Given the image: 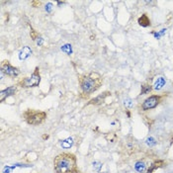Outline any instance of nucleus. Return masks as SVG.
<instances>
[{
  "label": "nucleus",
  "instance_id": "f257e3e1",
  "mask_svg": "<svg viewBox=\"0 0 173 173\" xmlns=\"http://www.w3.org/2000/svg\"><path fill=\"white\" fill-rule=\"evenodd\" d=\"M78 82H79L80 90L83 98H86L97 91L103 83V78L100 73L96 71H91V72L85 73L78 77Z\"/></svg>",
  "mask_w": 173,
  "mask_h": 173
},
{
  "label": "nucleus",
  "instance_id": "f03ea898",
  "mask_svg": "<svg viewBox=\"0 0 173 173\" xmlns=\"http://www.w3.org/2000/svg\"><path fill=\"white\" fill-rule=\"evenodd\" d=\"M55 173H80L77 166V158L71 152H62L54 159Z\"/></svg>",
  "mask_w": 173,
  "mask_h": 173
},
{
  "label": "nucleus",
  "instance_id": "7ed1b4c3",
  "mask_svg": "<svg viewBox=\"0 0 173 173\" xmlns=\"http://www.w3.org/2000/svg\"><path fill=\"white\" fill-rule=\"evenodd\" d=\"M23 118L28 125L39 126L43 124L47 119V113L45 111H38L33 109H27L23 113Z\"/></svg>",
  "mask_w": 173,
  "mask_h": 173
},
{
  "label": "nucleus",
  "instance_id": "20e7f679",
  "mask_svg": "<svg viewBox=\"0 0 173 173\" xmlns=\"http://www.w3.org/2000/svg\"><path fill=\"white\" fill-rule=\"evenodd\" d=\"M40 83H41L40 68L37 66L31 76L22 78V79L18 81L17 85L20 87H22V88H32V87L39 86Z\"/></svg>",
  "mask_w": 173,
  "mask_h": 173
},
{
  "label": "nucleus",
  "instance_id": "39448f33",
  "mask_svg": "<svg viewBox=\"0 0 173 173\" xmlns=\"http://www.w3.org/2000/svg\"><path fill=\"white\" fill-rule=\"evenodd\" d=\"M0 68H1V73L5 74L9 77H17L20 74V70L18 67L11 65L10 62L8 61H3L0 64Z\"/></svg>",
  "mask_w": 173,
  "mask_h": 173
},
{
  "label": "nucleus",
  "instance_id": "423d86ee",
  "mask_svg": "<svg viewBox=\"0 0 173 173\" xmlns=\"http://www.w3.org/2000/svg\"><path fill=\"white\" fill-rule=\"evenodd\" d=\"M163 96L161 95H151L149 96L148 98H146L144 101V103L142 104L140 108H142V111H147V110H151L153 108H155L156 106L159 105V103L161 102Z\"/></svg>",
  "mask_w": 173,
  "mask_h": 173
},
{
  "label": "nucleus",
  "instance_id": "0eeeda50",
  "mask_svg": "<svg viewBox=\"0 0 173 173\" xmlns=\"http://www.w3.org/2000/svg\"><path fill=\"white\" fill-rule=\"evenodd\" d=\"M17 86L18 85H12V86L8 87V88L2 90V91L0 92V102H3L8 97L14 95V94L17 92Z\"/></svg>",
  "mask_w": 173,
  "mask_h": 173
},
{
  "label": "nucleus",
  "instance_id": "6e6552de",
  "mask_svg": "<svg viewBox=\"0 0 173 173\" xmlns=\"http://www.w3.org/2000/svg\"><path fill=\"white\" fill-rule=\"evenodd\" d=\"M138 25L140 26H142V27H148V26H151V19L148 18V16H147V14H142V16H140V18H138Z\"/></svg>",
  "mask_w": 173,
  "mask_h": 173
},
{
  "label": "nucleus",
  "instance_id": "1a4fd4ad",
  "mask_svg": "<svg viewBox=\"0 0 173 173\" xmlns=\"http://www.w3.org/2000/svg\"><path fill=\"white\" fill-rule=\"evenodd\" d=\"M32 54V50L30 47H24L21 50V52H19V59H21V61H24V59H28V57L31 55Z\"/></svg>",
  "mask_w": 173,
  "mask_h": 173
},
{
  "label": "nucleus",
  "instance_id": "9d476101",
  "mask_svg": "<svg viewBox=\"0 0 173 173\" xmlns=\"http://www.w3.org/2000/svg\"><path fill=\"white\" fill-rule=\"evenodd\" d=\"M164 165H165V162L163 160L155 161V162H153L151 165H149V168L147 169V173H153L156 169H158V168L162 167V166Z\"/></svg>",
  "mask_w": 173,
  "mask_h": 173
},
{
  "label": "nucleus",
  "instance_id": "9b49d317",
  "mask_svg": "<svg viewBox=\"0 0 173 173\" xmlns=\"http://www.w3.org/2000/svg\"><path fill=\"white\" fill-rule=\"evenodd\" d=\"M166 83V80L164 77H162V76H160V77H158L157 79H156V81L154 82V85H153V88L154 90H160L162 89V87L165 85Z\"/></svg>",
  "mask_w": 173,
  "mask_h": 173
},
{
  "label": "nucleus",
  "instance_id": "f8f14e48",
  "mask_svg": "<svg viewBox=\"0 0 173 173\" xmlns=\"http://www.w3.org/2000/svg\"><path fill=\"white\" fill-rule=\"evenodd\" d=\"M108 94H109V93H108V92H106V93H103V94H101V95L97 96L96 98L92 99V100L89 102V104H100V103H102V101L104 100V98H105V97L107 96Z\"/></svg>",
  "mask_w": 173,
  "mask_h": 173
},
{
  "label": "nucleus",
  "instance_id": "ddd939ff",
  "mask_svg": "<svg viewBox=\"0 0 173 173\" xmlns=\"http://www.w3.org/2000/svg\"><path fill=\"white\" fill-rule=\"evenodd\" d=\"M135 168L136 170H137L138 172H144L145 169H146V165H145V163L144 162V161H138V162L136 163L135 165Z\"/></svg>",
  "mask_w": 173,
  "mask_h": 173
},
{
  "label": "nucleus",
  "instance_id": "4468645a",
  "mask_svg": "<svg viewBox=\"0 0 173 173\" xmlns=\"http://www.w3.org/2000/svg\"><path fill=\"white\" fill-rule=\"evenodd\" d=\"M72 144H73V140L72 138H66L63 142H61V146L63 147V148H70V147L72 146Z\"/></svg>",
  "mask_w": 173,
  "mask_h": 173
},
{
  "label": "nucleus",
  "instance_id": "2eb2a0df",
  "mask_svg": "<svg viewBox=\"0 0 173 173\" xmlns=\"http://www.w3.org/2000/svg\"><path fill=\"white\" fill-rule=\"evenodd\" d=\"M151 89H153L149 84H142V91H140V94L144 95V94H146L148 92L151 91Z\"/></svg>",
  "mask_w": 173,
  "mask_h": 173
},
{
  "label": "nucleus",
  "instance_id": "dca6fc26",
  "mask_svg": "<svg viewBox=\"0 0 173 173\" xmlns=\"http://www.w3.org/2000/svg\"><path fill=\"white\" fill-rule=\"evenodd\" d=\"M61 50H62V52H64L66 54H68V55L70 54L71 52H72V48H71V46L68 45V44H66V45L62 46V47H61Z\"/></svg>",
  "mask_w": 173,
  "mask_h": 173
},
{
  "label": "nucleus",
  "instance_id": "f3484780",
  "mask_svg": "<svg viewBox=\"0 0 173 173\" xmlns=\"http://www.w3.org/2000/svg\"><path fill=\"white\" fill-rule=\"evenodd\" d=\"M124 105L126 108H128V109H130V108H131L133 106V101L131 100V99H125L124 100Z\"/></svg>",
  "mask_w": 173,
  "mask_h": 173
},
{
  "label": "nucleus",
  "instance_id": "a211bd4d",
  "mask_svg": "<svg viewBox=\"0 0 173 173\" xmlns=\"http://www.w3.org/2000/svg\"><path fill=\"white\" fill-rule=\"evenodd\" d=\"M30 35H31V37H32V39H33V40H37V39H39V34L33 29H32L31 34H30Z\"/></svg>",
  "mask_w": 173,
  "mask_h": 173
},
{
  "label": "nucleus",
  "instance_id": "6ab92c4d",
  "mask_svg": "<svg viewBox=\"0 0 173 173\" xmlns=\"http://www.w3.org/2000/svg\"><path fill=\"white\" fill-rule=\"evenodd\" d=\"M146 144L148 145H154L156 144V142H155V140H154L153 138H148L146 140Z\"/></svg>",
  "mask_w": 173,
  "mask_h": 173
},
{
  "label": "nucleus",
  "instance_id": "aec40b11",
  "mask_svg": "<svg viewBox=\"0 0 173 173\" xmlns=\"http://www.w3.org/2000/svg\"><path fill=\"white\" fill-rule=\"evenodd\" d=\"M52 3H48L47 6H46V11H47V12H50V11H52Z\"/></svg>",
  "mask_w": 173,
  "mask_h": 173
},
{
  "label": "nucleus",
  "instance_id": "412c9836",
  "mask_svg": "<svg viewBox=\"0 0 173 173\" xmlns=\"http://www.w3.org/2000/svg\"><path fill=\"white\" fill-rule=\"evenodd\" d=\"M42 43H43V39H42V38H39V39H38V42H37V44H38L39 46H41Z\"/></svg>",
  "mask_w": 173,
  "mask_h": 173
}]
</instances>
